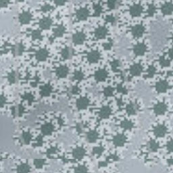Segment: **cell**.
<instances>
[{"instance_id":"obj_49","label":"cell","mask_w":173,"mask_h":173,"mask_svg":"<svg viewBox=\"0 0 173 173\" xmlns=\"http://www.w3.org/2000/svg\"><path fill=\"white\" fill-rule=\"evenodd\" d=\"M112 45H113L112 42V41H110V42L106 43L104 45V47L105 48V49H107V50H108V49H110L111 48H112Z\"/></svg>"},{"instance_id":"obj_32","label":"cell","mask_w":173,"mask_h":173,"mask_svg":"<svg viewBox=\"0 0 173 173\" xmlns=\"http://www.w3.org/2000/svg\"><path fill=\"white\" fill-rule=\"evenodd\" d=\"M107 4L110 10H114L119 6L120 2L119 0H108Z\"/></svg>"},{"instance_id":"obj_46","label":"cell","mask_w":173,"mask_h":173,"mask_svg":"<svg viewBox=\"0 0 173 173\" xmlns=\"http://www.w3.org/2000/svg\"><path fill=\"white\" fill-rule=\"evenodd\" d=\"M69 91H70V94H71L72 96H73V95H76L79 92V88L77 86H73L71 89H70Z\"/></svg>"},{"instance_id":"obj_6","label":"cell","mask_w":173,"mask_h":173,"mask_svg":"<svg viewBox=\"0 0 173 173\" xmlns=\"http://www.w3.org/2000/svg\"><path fill=\"white\" fill-rule=\"evenodd\" d=\"M133 50L136 56H143L147 51V47L145 43H139L133 47Z\"/></svg>"},{"instance_id":"obj_53","label":"cell","mask_w":173,"mask_h":173,"mask_svg":"<svg viewBox=\"0 0 173 173\" xmlns=\"http://www.w3.org/2000/svg\"><path fill=\"white\" fill-rule=\"evenodd\" d=\"M18 2H23L24 0H18Z\"/></svg>"},{"instance_id":"obj_23","label":"cell","mask_w":173,"mask_h":173,"mask_svg":"<svg viewBox=\"0 0 173 173\" xmlns=\"http://www.w3.org/2000/svg\"><path fill=\"white\" fill-rule=\"evenodd\" d=\"M66 32V28L62 24H60L58 25L56 28H54V31H53V36L55 37H63Z\"/></svg>"},{"instance_id":"obj_5","label":"cell","mask_w":173,"mask_h":173,"mask_svg":"<svg viewBox=\"0 0 173 173\" xmlns=\"http://www.w3.org/2000/svg\"><path fill=\"white\" fill-rule=\"evenodd\" d=\"M89 16V12L86 7H81L76 12V18L80 21L87 19Z\"/></svg>"},{"instance_id":"obj_29","label":"cell","mask_w":173,"mask_h":173,"mask_svg":"<svg viewBox=\"0 0 173 173\" xmlns=\"http://www.w3.org/2000/svg\"><path fill=\"white\" fill-rule=\"evenodd\" d=\"M31 171V167L27 164H22L17 168L18 173H29Z\"/></svg>"},{"instance_id":"obj_16","label":"cell","mask_w":173,"mask_h":173,"mask_svg":"<svg viewBox=\"0 0 173 173\" xmlns=\"http://www.w3.org/2000/svg\"><path fill=\"white\" fill-rule=\"evenodd\" d=\"M69 73V68L67 66H60L56 70V75L58 78L67 77Z\"/></svg>"},{"instance_id":"obj_11","label":"cell","mask_w":173,"mask_h":173,"mask_svg":"<svg viewBox=\"0 0 173 173\" xmlns=\"http://www.w3.org/2000/svg\"><path fill=\"white\" fill-rule=\"evenodd\" d=\"M126 137L122 134H117L113 138V143L117 147H122L125 144Z\"/></svg>"},{"instance_id":"obj_47","label":"cell","mask_w":173,"mask_h":173,"mask_svg":"<svg viewBox=\"0 0 173 173\" xmlns=\"http://www.w3.org/2000/svg\"><path fill=\"white\" fill-rule=\"evenodd\" d=\"M34 164H35V166L37 168H42L44 164V160L42 159H37L35 160Z\"/></svg>"},{"instance_id":"obj_40","label":"cell","mask_w":173,"mask_h":173,"mask_svg":"<svg viewBox=\"0 0 173 173\" xmlns=\"http://www.w3.org/2000/svg\"><path fill=\"white\" fill-rule=\"evenodd\" d=\"M106 21L107 22L110 23V24H114L116 23V18L115 17V16H113V15H110V16H106Z\"/></svg>"},{"instance_id":"obj_25","label":"cell","mask_w":173,"mask_h":173,"mask_svg":"<svg viewBox=\"0 0 173 173\" xmlns=\"http://www.w3.org/2000/svg\"><path fill=\"white\" fill-rule=\"evenodd\" d=\"M162 12L164 15H171L172 12V4L171 2H166L162 6Z\"/></svg>"},{"instance_id":"obj_33","label":"cell","mask_w":173,"mask_h":173,"mask_svg":"<svg viewBox=\"0 0 173 173\" xmlns=\"http://www.w3.org/2000/svg\"><path fill=\"white\" fill-rule=\"evenodd\" d=\"M22 142L25 144L29 143L31 140V135L28 132H24L22 135Z\"/></svg>"},{"instance_id":"obj_43","label":"cell","mask_w":173,"mask_h":173,"mask_svg":"<svg viewBox=\"0 0 173 173\" xmlns=\"http://www.w3.org/2000/svg\"><path fill=\"white\" fill-rule=\"evenodd\" d=\"M113 89L112 87H110V86H108V87H106L105 89H104V93L105 95V96L106 97H110L112 96L113 95Z\"/></svg>"},{"instance_id":"obj_37","label":"cell","mask_w":173,"mask_h":173,"mask_svg":"<svg viewBox=\"0 0 173 173\" xmlns=\"http://www.w3.org/2000/svg\"><path fill=\"white\" fill-rule=\"evenodd\" d=\"M121 67V64L120 62V61H118L117 60H113L112 62H111V67L114 70V71H118L120 69Z\"/></svg>"},{"instance_id":"obj_8","label":"cell","mask_w":173,"mask_h":173,"mask_svg":"<svg viewBox=\"0 0 173 173\" xmlns=\"http://www.w3.org/2000/svg\"><path fill=\"white\" fill-rule=\"evenodd\" d=\"M49 57V52L47 49L42 48L35 53L36 59L40 62L45 61Z\"/></svg>"},{"instance_id":"obj_35","label":"cell","mask_w":173,"mask_h":173,"mask_svg":"<svg viewBox=\"0 0 173 173\" xmlns=\"http://www.w3.org/2000/svg\"><path fill=\"white\" fill-rule=\"evenodd\" d=\"M93 11L95 16H100L102 13V7L100 4H95L93 6Z\"/></svg>"},{"instance_id":"obj_51","label":"cell","mask_w":173,"mask_h":173,"mask_svg":"<svg viewBox=\"0 0 173 173\" xmlns=\"http://www.w3.org/2000/svg\"><path fill=\"white\" fill-rule=\"evenodd\" d=\"M166 147H167V150L168 151H172V141H170L169 142L167 143Z\"/></svg>"},{"instance_id":"obj_44","label":"cell","mask_w":173,"mask_h":173,"mask_svg":"<svg viewBox=\"0 0 173 173\" xmlns=\"http://www.w3.org/2000/svg\"><path fill=\"white\" fill-rule=\"evenodd\" d=\"M103 151H104V148L101 147H97L94 148L93 154H94V155L100 156L103 153Z\"/></svg>"},{"instance_id":"obj_19","label":"cell","mask_w":173,"mask_h":173,"mask_svg":"<svg viewBox=\"0 0 173 173\" xmlns=\"http://www.w3.org/2000/svg\"><path fill=\"white\" fill-rule=\"evenodd\" d=\"M86 151L83 147H77L72 151V156L75 159L80 160L83 158L85 156Z\"/></svg>"},{"instance_id":"obj_4","label":"cell","mask_w":173,"mask_h":173,"mask_svg":"<svg viewBox=\"0 0 173 173\" xmlns=\"http://www.w3.org/2000/svg\"><path fill=\"white\" fill-rule=\"evenodd\" d=\"M86 58H87L88 62L90 63L91 64L97 63L101 58V53L97 50L91 51L89 53H88Z\"/></svg>"},{"instance_id":"obj_22","label":"cell","mask_w":173,"mask_h":173,"mask_svg":"<svg viewBox=\"0 0 173 173\" xmlns=\"http://www.w3.org/2000/svg\"><path fill=\"white\" fill-rule=\"evenodd\" d=\"M98 133L96 131H91L86 133V138L87 141L89 143L96 142L98 139Z\"/></svg>"},{"instance_id":"obj_28","label":"cell","mask_w":173,"mask_h":173,"mask_svg":"<svg viewBox=\"0 0 173 173\" xmlns=\"http://www.w3.org/2000/svg\"><path fill=\"white\" fill-rule=\"evenodd\" d=\"M52 91V86L49 84H47L42 86V89H41V95L42 96H47L51 94Z\"/></svg>"},{"instance_id":"obj_12","label":"cell","mask_w":173,"mask_h":173,"mask_svg":"<svg viewBox=\"0 0 173 173\" xmlns=\"http://www.w3.org/2000/svg\"><path fill=\"white\" fill-rule=\"evenodd\" d=\"M53 20L49 17H44L40 20L39 27L43 30H47L52 26Z\"/></svg>"},{"instance_id":"obj_38","label":"cell","mask_w":173,"mask_h":173,"mask_svg":"<svg viewBox=\"0 0 173 173\" xmlns=\"http://www.w3.org/2000/svg\"><path fill=\"white\" fill-rule=\"evenodd\" d=\"M75 173H87V168L83 165H80L75 168Z\"/></svg>"},{"instance_id":"obj_2","label":"cell","mask_w":173,"mask_h":173,"mask_svg":"<svg viewBox=\"0 0 173 173\" xmlns=\"http://www.w3.org/2000/svg\"><path fill=\"white\" fill-rule=\"evenodd\" d=\"M145 32V27L142 24H137L131 28V33L135 38H139L142 37Z\"/></svg>"},{"instance_id":"obj_24","label":"cell","mask_w":173,"mask_h":173,"mask_svg":"<svg viewBox=\"0 0 173 173\" xmlns=\"http://www.w3.org/2000/svg\"><path fill=\"white\" fill-rule=\"evenodd\" d=\"M126 112L129 115H134L137 113L139 108L138 106L135 103H131L129 105H127L126 108Z\"/></svg>"},{"instance_id":"obj_39","label":"cell","mask_w":173,"mask_h":173,"mask_svg":"<svg viewBox=\"0 0 173 173\" xmlns=\"http://www.w3.org/2000/svg\"><path fill=\"white\" fill-rule=\"evenodd\" d=\"M156 72V69L154 66H150L147 69V76L149 77H152Z\"/></svg>"},{"instance_id":"obj_26","label":"cell","mask_w":173,"mask_h":173,"mask_svg":"<svg viewBox=\"0 0 173 173\" xmlns=\"http://www.w3.org/2000/svg\"><path fill=\"white\" fill-rule=\"evenodd\" d=\"M53 126L50 123H46L42 127V132L45 135H51L53 131Z\"/></svg>"},{"instance_id":"obj_42","label":"cell","mask_w":173,"mask_h":173,"mask_svg":"<svg viewBox=\"0 0 173 173\" xmlns=\"http://www.w3.org/2000/svg\"><path fill=\"white\" fill-rule=\"evenodd\" d=\"M53 10V7L49 5V4H44L42 7H41V10L43 12H48Z\"/></svg>"},{"instance_id":"obj_14","label":"cell","mask_w":173,"mask_h":173,"mask_svg":"<svg viewBox=\"0 0 173 173\" xmlns=\"http://www.w3.org/2000/svg\"><path fill=\"white\" fill-rule=\"evenodd\" d=\"M143 7L141 4H135L130 8V14L133 17H138L142 14Z\"/></svg>"},{"instance_id":"obj_34","label":"cell","mask_w":173,"mask_h":173,"mask_svg":"<svg viewBox=\"0 0 173 173\" xmlns=\"http://www.w3.org/2000/svg\"><path fill=\"white\" fill-rule=\"evenodd\" d=\"M31 37L33 40H42L43 35L39 31H33L31 32Z\"/></svg>"},{"instance_id":"obj_41","label":"cell","mask_w":173,"mask_h":173,"mask_svg":"<svg viewBox=\"0 0 173 173\" xmlns=\"http://www.w3.org/2000/svg\"><path fill=\"white\" fill-rule=\"evenodd\" d=\"M160 63L163 67H167L170 64V60L166 58L165 57H161L160 58Z\"/></svg>"},{"instance_id":"obj_13","label":"cell","mask_w":173,"mask_h":173,"mask_svg":"<svg viewBox=\"0 0 173 173\" xmlns=\"http://www.w3.org/2000/svg\"><path fill=\"white\" fill-rule=\"evenodd\" d=\"M154 111L156 114L162 115L167 111V106L163 102H159L154 106Z\"/></svg>"},{"instance_id":"obj_30","label":"cell","mask_w":173,"mask_h":173,"mask_svg":"<svg viewBox=\"0 0 173 173\" xmlns=\"http://www.w3.org/2000/svg\"><path fill=\"white\" fill-rule=\"evenodd\" d=\"M84 77H85V75L83 73V72H81L80 71H77L74 72L72 79L73 80L77 81H81L84 79Z\"/></svg>"},{"instance_id":"obj_36","label":"cell","mask_w":173,"mask_h":173,"mask_svg":"<svg viewBox=\"0 0 173 173\" xmlns=\"http://www.w3.org/2000/svg\"><path fill=\"white\" fill-rule=\"evenodd\" d=\"M156 12V7L154 4H150L147 8V15L149 16H153Z\"/></svg>"},{"instance_id":"obj_48","label":"cell","mask_w":173,"mask_h":173,"mask_svg":"<svg viewBox=\"0 0 173 173\" xmlns=\"http://www.w3.org/2000/svg\"><path fill=\"white\" fill-rule=\"evenodd\" d=\"M55 4L57 6H63L64 4L67 3V0H53Z\"/></svg>"},{"instance_id":"obj_21","label":"cell","mask_w":173,"mask_h":173,"mask_svg":"<svg viewBox=\"0 0 173 173\" xmlns=\"http://www.w3.org/2000/svg\"><path fill=\"white\" fill-rule=\"evenodd\" d=\"M111 114H112V110L109 106H104L102 107L99 112V115L101 118H108Z\"/></svg>"},{"instance_id":"obj_15","label":"cell","mask_w":173,"mask_h":173,"mask_svg":"<svg viewBox=\"0 0 173 173\" xmlns=\"http://www.w3.org/2000/svg\"><path fill=\"white\" fill-rule=\"evenodd\" d=\"M168 88H169V85L168 82L164 80L158 81L156 85V89L158 93H165Z\"/></svg>"},{"instance_id":"obj_18","label":"cell","mask_w":173,"mask_h":173,"mask_svg":"<svg viewBox=\"0 0 173 173\" xmlns=\"http://www.w3.org/2000/svg\"><path fill=\"white\" fill-rule=\"evenodd\" d=\"M143 71V67L141 64H134L130 68V73L133 76H139Z\"/></svg>"},{"instance_id":"obj_27","label":"cell","mask_w":173,"mask_h":173,"mask_svg":"<svg viewBox=\"0 0 173 173\" xmlns=\"http://www.w3.org/2000/svg\"><path fill=\"white\" fill-rule=\"evenodd\" d=\"M147 150L151 152H155L158 150L159 144L158 142H156L154 140H150V141L147 143Z\"/></svg>"},{"instance_id":"obj_45","label":"cell","mask_w":173,"mask_h":173,"mask_svg":"<svg viewBox=\"0 0 173 173\" xmlns=\"http://www.w3.org/2000/svg\"><path fill=\"white\" fill-rule=\"evenodd\" d=\"M76 131L78 133H82L84 131V126L83 124H81V123H78V124L76 125L75 126Z\"/></svg>"},{"instance_id":"obj_50","label":"cell","mask_w":173,"mask_h":173,"mask_svg":"<svg viewBox=\"0 0 173 173\" xmlns=\"http://www.w3.org/2000/svg\"><path fill=\"white\" fill-rule=\"evenodd\" d=\"M117 89L118 91L120 93H125L126 91V89L125 87H123V86L122 85H120V86H118V87H117Z\"/></svg>"},{"instance_id":"obj_9","label":"cell","mask_w":173,"mask_h":173,"mask_svg":"<svg viewBox=\"0 0 173 173\" xmlns=\"http://www.w3.org/2000/svg\"><path fill=\"white\" fill-rule=\"evenodd\" d=\"M108 77V72L106 69H99L94 74V78L97 82L105 81Z\"/></svg>"},{"instance_id":"obj_31","label":"cell","mask_w":173,"mask_h":173,"mask_svg":"<svg viewBox=\"0 0 173 173\" xmlns=\"http://www.w3.org/2000/svg\"><path fill=\"white\" fill-rule=\"evenodd\" d=\"M121 127L125 130H130L133 127V123L130 121L125 120L121 122Z\"/></svg>"},{"instance_id":"obj_7","label":"cell","mask_w":173,"mask_h":173,"mask_svg":"<svg viewBox=\"0 0 173 173\" xmlns=\"http://www.w3.org/2000/svg\"><path fill=\"white\" fill-rule=\"evenodd\" d=\"M32 16L30 12L28 11H24L22 12L21 14H20L18 16L19 22L22 24H27L31 22L32 20Z\"/></svg>"},{"instance_id":"obj_1","label":"cell","mask_w":173,"mask_h":173,"mask_svg":"<svg viewBox=\"0 0 173 173\" xmlns=\"http://www.w3.org/2000/svg\"><path fill=\"white\" fill-rule=\"evenodd\" d=\"M72 42L75 44H77V45L82 44L85 42L86 35L83 31L77 32L73 34L72 37Z\"/></svg>"},{"instance_id":"obj_10","label":"cell","mask_w":173,"mask_h":173,"mask_svg":"<svg viewBox=\"0 0 173 173\" xmlns=\"http://www.w3.org/2000/svg\"><path fill=\"white\" fill-rule=\"evenodd\" d=\"M89 105V100L86 97H82L77 101L76 106L78 110H85Z\"/></svg>"},{"instance_id":"obj_20","label":"cell","mask_w":173,"mask_h":173,"mask_svg":"<svg viewBox=\"0 0 173 173\" xmlns=\"http://www.w3.org/2000/svg\"><path fill=\"white\" fill-rule=\"evenodd\" d=\"M73 54V49L69 47H66L62 49L61 51V56L64 60H68L70 58H71Z\"/></svg>"},{"instance_id":"obj_3","label":"cell","mask_w":173,"mask_h":173,"mask_svg":"<svg viewBox=\"0 0 173 173\" xmlns=\"http://www.w3.org/2000/svg\"><path fill=\"white\" fill-rule=\"evenodd\" d=\"M108 28L104 26H101L96 28V30L94 31V36L96 39H101L105 38L107 35H108Z\"/></svg>"},{"instance_id":"obj_52","label":"cell","mask_w":173,"mask_h":173,"mask_svg":"<svg viewBox=\"0 0 173 173\" xmlns=\"http://www.w3.org/2000/svg\"><path fill=\"white\" fill-rule=\"evenodd\" d=\"M6 101V99L2 96H0V106H3Z\"/></svg>"},{"instance_id":"obj_17","label":"cell","mask_w":173,"mask_h":173,"mask_svg":"<svg viewBox=\"0 0 173 173\" xmlns=\"http://www.w3.org/2000/svg\"><path fill=\"white\" fill-rule=\"evenodd\" d=\"M154 133L155 135L157 136V137H164L167 133V128L163 125H159L158 126H156L154 128Z\"/></svg>"}]
</instances>
